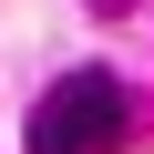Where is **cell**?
I'll use <instances>...</instances> for the list:
<instances>
[{
	"label": "cell",
	"instance_id": "obj_2",
	"mask_svg": "<svg viewBox=\"0 0 154 154\" xmlns=\"http://www.w3.org/2000/svg\"><path fill=\"white\" fill-rule=\"evenodd\" d=\"M93 11H103V21H113V11H134V0H93Z\"/></svg>",
	"mask_w": 154,
	"mask_h": 154
},
{
	"label": "cell",
	"instance_id": "obj_1",
	"mask_svg": "<svg viewBox=\"0 0 154 154\" xmlns=\"http://www.w3.org/2000/svg\"><path fill=\"white\" fill-rule=\"evenodd\" d=\"M134 134V103L113 72H62V82L31 103V144L21 154H113Z\"/></svg>",
	"mask_w": 154,
	"mask_h": 154
}]
</instances>
